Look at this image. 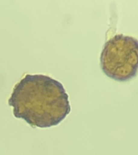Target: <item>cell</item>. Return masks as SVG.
<instances>
[{"mask_svg": "<svg viewBox=\"0 0 138 155\" xmlns=\"http://www.w3.org/2000/svg\"><path fill=\"white\" fill-rule=\"evenodd\" d=\"M8 104L14 117L38 128L55 126L71 112L62 84L42 74L25 75L14 87Z\"/></svg>", "mask_w": 138, "mask_h": 155, "instance_id": "obj_1", "label": "cell"}, {"mask_svg": "<svg viewBox=\"0 0 138 155\" xmlns=\"http://www.w3.org/2000/svg\"><path fill=\"white\" fill-rule=\"evenodd\" d=\"M100 66L109 78L127 82L138 73V40L131 36L117 35L109 39L100 55Z\"/></svg>", "mask_w": 138, "mask_h": 155, "instance_id": "obj_2", "label": "cell"}]
</instances>
